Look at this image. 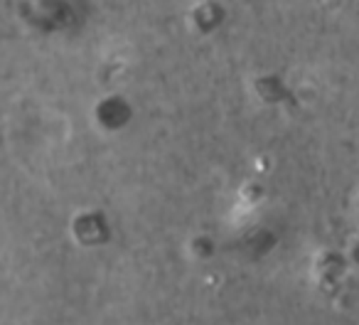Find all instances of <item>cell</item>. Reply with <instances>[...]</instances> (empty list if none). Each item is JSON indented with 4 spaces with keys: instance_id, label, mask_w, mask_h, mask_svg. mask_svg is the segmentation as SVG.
<instances>
[{
    "instance_id": "1",
    "label": "cell",
    "mask_w": 359,
    "mask_h": 325,
    "mask_svg": "<svg viewBox=\"0 0 359 325\" xmlns=\"http://www.w3.org/2000/svg\"><path fill=\"white\" fill-rule=\"evenodd\" d=\"M128 116H130V109L126 106V101L116 99V96L104 99L96 106V119H99V124L104 126V128H121V126L128 121Z\"/></svg>"
},
{
    "instance_id": "2",
    "label": "cell",
    "mask_w": 359,
    "mask_h": 325,
    "mask_svg": "<svg viewBox=\"0 0 359 325\" xmlns=\"http://www.w3.org/2000/svg\"><path fill=\"white\" fill-rule=\"evenodd\" d=\"M106 232L109 230H106L104 220L99 215H94V212H86L74 222V237L81 244H99L106 237Z\"/></svg>"
}]
</instances>
